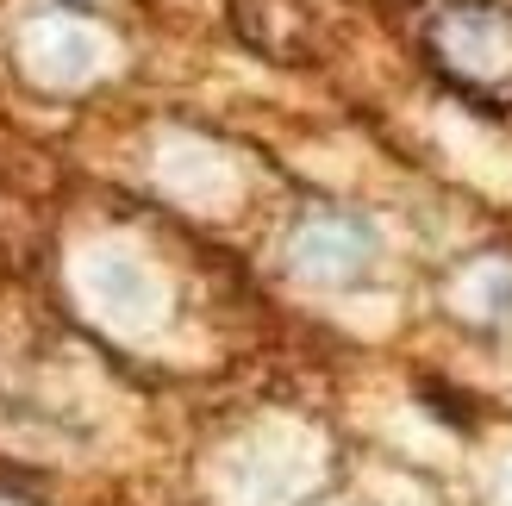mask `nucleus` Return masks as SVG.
Instances as JSON below:
<instances>
[{
	"label": "nucleus",
	"instance_id": "obj_1",
	"mask_svg": "<svg viewBox=\"0 0 512 506\" xmlns=\"http://www.w3.org/2000/svg\"><path fill=\"white\" fill-rule=\"evenodd\" d=\"M438 38H444V50H450V63H463V69H494L488 50L512 57V19H506V13H488V7L456 13Z\"/></svg>",
	"mask_w": 512,
	"mask_h": 506
},
{
	"label": "nucleus",
	"instance_id": "obj_2",
	"mask_svg": "<svg viewBox=\"0 0 512 506\" xmlns=\"http://www.w3.org/2000/svg\"><path fill=\"white\" fill-rule=\"evenodd\" d=\"M350 250H369V232H363V225H344V219L306 225V232H300V269H313V275H344V269H350Z\"/></svg>",
	"mask_w": 512,
	"mask_h": 506
}]
</instances>
